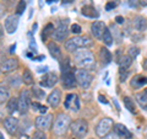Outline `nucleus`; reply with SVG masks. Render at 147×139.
I'll return each mask as SVG.
<instances>
[{"mask_svg":"<svg viewBox=\"0 0 147 139\" xmlns=\"http://www.w3.org/2000/svg\"><path fill=\"white\" fill-rule=\"evenodd\" d=\"M75 62L79 67H81L82 69H90L92 67H94V55L92 52L87 50L85 48H82L80 50H77L75 53Z\"/></svg>","mask_w":147,"mask_h":139,"instance_id":"nucleus-1","label":"nucleus"},{"mask_svg":"<svg viewBox=\"0 0 147 139\" xmlns=\"http://www.w3.org/2000/svg\"><path fill=\"white\" fill-rule=\"evenodd\" d=\"M71 124V117L66 113H60L58 114V117L55 118L54 121V124H53V132L54 134H57V136H61L64 134L67 128L70 127Z\"/></svg>","mask_w":147,"mask_h":139,"instance_id":"nucleus-2","label":"nucleus"},{"mask_svg":"<svg viewBox=\"0 0 147 139\" xmlns=\"http://www.w3.org/2000/svg\"><path fill=\"white\" fill-rule=\"evenodd\" d=\"M71 133L74 137L76 138H84L87 132H88V123H87L85 119H76V121H74L71 124Z\"/></svg>","mask_w":147,"mask_h":139,"instance_id":"nucleus-3","label":"nucleus"},{"mask_svg":"<svg viewBox=\"0 0 147 139\" xmlns=\"http://www.w3.org/2000/svg\"><path fill=\"white\" fill-rule=\"evenodd\" d=\"M75 76H76V81H77V84H79L81 87H88L91 85V82L92 80H93V75L87 70V69H79V70H76V74H75Z\"/></svg>","mask_w":147,"mask_h":139,"instance_id":"nucleus-4","label":"nucleus"},{"mask_svg":"<svg viewBox=\"0 0 147 139\" xmlns=\"http://www.w3.org/2000/svg\"><path fill=\"white\" fill-rule=\"evenodd\" d=\"M113 127V119L112 118H102L100 121L98 122V124L96 126V134H97L98 137L103 138L105 137L108 133H110V129Z\"/></svg>","mask_w":147,"mask_h":139,"instance_id":"nucleus-5","label":"nucleus"},{"mask_svg":"<svg viewBox=\"0 0 147 139\" xmlns=\"http://www.w3.org/2000/svg\"><path fill=\"white\" fill-rule=\"evenodd\" d=\"M31 105V95L28 90L21 91L20 97H18V111L20 113H26Z\"/></svg>","mask_w":147,"mask_h":139,"instance_id":"nucleus-6","label":"nucleus"},{"mask_svg":"<svg viewBox=\"0 0 147 139\" xmlns=\"http://www.w3.org/2000/svg\"><path fill=\"white\" fill-rule=\"evenodd\" d=\"M52 122H53V116L52 114H40L36 118V127L40 129V131H47L52 127Z\"/></svg>","mask_w":147,"mask_h":139,"instance_id":"nucleus-7","label":"nucleus"},{"mask_svg":"<svg viewBox=\"0 0 147 139\" xmlns=\"http://www.w3.org/2000/svg\"><path fill=\"white\" fill-rule=\"evenodd\" d=\"M66 110L70 111H79L80 110V99L76 94H67L65 97V102H64Z\"/></svg>","mask_w":147,"mask_h":139,"instance_id":"nucleus-8","label":"nucleus"},{"mask_svg":"<svg viewBox=\"0 0 147 139\" xmlns=\"http://www.w3.org/2000/svg\"><path fill=\"white\" fill-rule=\"evenodd\" d=\"M67 33H69V30H67V24H66V21L64 22V21H60L58 24V27L54 30V38L59 41V42H63L64 40H66V37H67Z\"/></svg>","mask_w":147,"mask_h":139,"instance_id":"nucleus-9","label":"nucleus"},{"mask_svg":"<svg viewBox=\"0 0 147 139\" xmlns=\"http://www.w3.org/2000/svg\"><path fill=\"white\" fill-rule=\"evenodd\" d=\"M18 16L17 15H9L6 18H5V31L7 33H13V32H16L17 30V26H18Z\"/></svg>","mask_w":147,"mask_h":139,"instance_id":"nucleus-10","label":"nucleus"},{"mask_svg":"<svg viewBox=\"0 0 147 139\" xmlns=\"http://www.w3.org/2000/svg\"><path fill=\"white\" fill-rule=\"evenodd\" d=\"M72 43L75 44V47L79 49V48H86V47H90L92 46V40L87 36H77V37H74L71 38Z\"/></svg>","mask_w":147,"mask_h":139,"instance_id":"nucleus-11","label":"nucleus"},{"mask_svg":"<svg viewBox=\"0 0 147 139\" xmlns=\"http://www.w3.org/2000/svg\"><path fill=\"white\" fill-rule=\"evenodd\" d=\"M61 80H63L64 86H66V87H74V86L77 84L76 76L74 75V73H72L71 70H69V72H63Z\"/></svg>","mask_w":147,"mask_h":139,"instance_id":"nucleus-12","label":"nucleus"},{"mask_svg":"<svg viewBox=\"0 0 147 139\" xmlns=\"http://www.w3.org/2000/svg\"><path fill=\"white\" fill-rule=\"evenodd\" d=\"M105 29H107V27H105L104 22L94 21L93 24H92V26H91V32H92V35H93L96 38H102L103 32H104Z\"/></svg>","mask_w":147,"mask_h":139,"instance_id":"nucleus-13","label":"nucleus"},{"mask_svg":"<svg viewBox=\"0 0 147 139\" xmlns=\"http://www.w3.org/2000/svg\"><path fill=\"white\" fill-rule=\"evenodd\" d=\"M58 82V76L55 73H47L42 78L40 85L44 87H53L55 84Z\"/></svg>","mask_w":147,"mask_h":139,"instance_id":"nucleus-14","label":"nucleus"},{"mask_svg":"<svg viewBox=\"0 0 147 139\" xmlns=\"http://www.w3.org/2000/svg\"><path fill=\"white\" fill-rule=\"evenodd\" d=\"M60 100H61V91L58 90V89H54L49 94L47 101H48V104L52 106V107H58L59 104H60Z\"/></svg>","mask_w":147,"mask_h":139,"instance_id":"nucleus-15","label":"nucleus"},{"mask_svg":"<svg viewBox=\"0 0 147 139\" xmlns=\"http://www.w3.org/2000/svg\"><path fill=\"white\" fill-rule=\"evenodd\" d=\"M114 132H115L120 138H124V139H131L132 138V133L121 123H117L115 126H114Z\"/></svg>","mask_w":147,"mask_h":139,"instance_id":"nucleus-16","label":"nucleus"},{"mask_svg":"<svg viewBox=\"0 0 147 139\" xmlns=\"http://www.w3.org/2000/svg\"><path fill=\"white\" fill-rule=\"evenodd\" d=\"M17 126H18V121L15 117H7L4 121V127H5L6 132L10 134H13L17 131Z\"/></svg>","mask_w":147,"mask_h":139,"instance_id":"nucleus-17","label":"nucleus"},{"mask_svg":"<svg viewBox=\"0 0 147 139\" xmlns=\"http://www.w3.org/2000/svg\"><path fill=\"white\" fill-rule=\"evenodd\" d=\"M18 65V63L15 58H9L6 59V61H4L3 64H1V70L4 73H9V72H12V70H15V69L17 68Z\"/></svg>","mask_w":147,"mask_h":139,"instance_id":"nucleus-18","label":"nucleus"},{"mask_svg":"<svg viewBox=\"0 0 147 139\" xmlns=\"http://www.w3.org/2000/svg\"><path fill=\"white\" fill-rule=\"evenodd\" d=\"M146 84H147V78L142 75H136L131 80V86L135 87V89H140V87L145 86Z\"/></svg>","mask_w":147,"mask_h":139,"instance_id":"nucleus-19","label":"nucleus"},{"mask_svg":"<svg viewBox=\"0 0 147 139\" xmlns=\"http://www.w3.org/2000/svg\"><path fill=\"white\" fill-rule=\"evenodd\" d=\"M82 15H85L87 17H91V18H97L99 16V14L97 12V10L93 7V6H90V5H86V6H82Z\"/></svg>","mask_w":147,"mask_h":139,"instance_id":"nucleus-20","label":"nucleus"},{"mask_svg":"<svg viewBox=\"0 0 147 139\" xmlns=\"http://www.w3.org/2000/svg\"><path fill=\"white\" fill-rule=\"evenodd\" d=\"M134 26L137 31H146L147 29V21L146 18H144L142 16H136L134 18Z\"/></svg>","mask_w":147,"mask_h":139,"instance_id":"nucleus-21","label":"nucleus"},{"mask_svg":"<svg viewBox=\"0 0 147 139\" xmlns=\"http://www.w3.org/2000/svg\"><path fill=\"white\" fill-rule=\"evenodd\" d=\"M135 99L142 108L147 110V89L145 91H142V92H137V94L135 95Z\"/></svg>","mask_w":147,"mask_h":139,"instance_id":"nucleus-22","label":"nucleus"},{"mask_svg":"<svg viewBox=\"0 0 147 139\" xmlns=\"http://www.w3.org/2000/svg\"><path fill=\"white\" fill-rule=\"evenodd\" d=\"M99 54H100V61H102L103 65H107V64L112 62V54H110V52L107 48H104V47L100 48Z\"/></svg>","mask_w":147,"mask_h":139,"instance_id":"nucleus-23","label":"nucleus"},{"mask_svg":"<svg viewBox=\"0 0 147 139\" xmlns=\"http://www.w3.org/2000/svg\"><path fill=\"white\" fill-rule=\"evenodd\" d=\"M48 49H49L50 54H52V57H54L55 59H59L61 57V50L57 43H54V42L48 43Z\"/></svg>","mask_w":147,"mask_h":139,"instance_id":"nucleus-24","label":"nucleus"},{"mask_svg":"<svg viewBox=\"0 0 147 139\" xmlns=\"http://www.w3.org/2000/svg\"><path fill=\"white\" fill-rule=\"evenodd\" d=\"M6 108L10 113H13L16 110H18V99L16 97H11V99L7 100V104H6Z\"/></svg>","mask_w":147,"mask_h":139,"instance_id":"nucleus-25","label":"nucleus"},{"mask_svg":"<svg viewBox=\"0 0 147 139\" xmlns=\"http://www.w3.org/2000/svg\"><path fill=\"white\" fill-rule=\"evenodd\" d=\"M6 100H9V90L5 86V84L0 82V105L4 104Z\"/></svg>","mask_w":147,"mask_h":139,"instance_id":"nucleus-26","label":"nucleus"},{"mask_svg":"<svg viewBox=\"0 0 147 139\" xmlns=\"http://www.w3.org/2000/svg\"><path fill=\"white\" fill-rule=\"evenodd\" d=\"M22 81H24L26 85H32V84L34 82V80H33V75H32L31 70L26 69V70L24 72V74H22Z\"/></svg>","mask_w":147,"mask_h":139,"instance_id":"nucleus-27","label":"nucleus"},{"mask_svg":"<svg viewBox=\"0 0 147 139\" xmlns=\"http://www.w3.org/2000/svg\"><path fill=\"white\" fill-rule=\"evenodd\" d=\"M124 105H125L126 110H129V111H130V112H132V113H136L135 104H134V101H132L130 97H127V96L124 97Z\"/></svg>","mask_w":147,"mask_h":139,"instance_id":"nucleus-28","label":"nucleus"},{"mask_svg":"<svg viewBox=\"0 0 147 139\" xmlns=\"http://www.w3.org/2000/svg\"><path fill=\"white\" fill-rule=\"evenodd\" d=\"M102 40H103V42L107 44V46H112V44H113V36H112V32H110L108 29L104 30L103 36H102Z\"/></svg>","mask_w":147,"mask_h":139,"instance_id":"nucleus-29","label":"nucleus"},{"mask_svg":"<svg viewBox=\"0 0 147 139\" xmlns=\"http://www.w3.org/2000/svg\"><path fill=\"white\" fill-rule=\"evenodd\" d=\"M131 63H132V58L130 55H123L120 58V68L126 69L131 65Z\"/></svg>","mask_w":147,"mask_h":139,"instance_id":"nucleus-30","label":"nucleus"},{"mask_svg":"<svg viewBox=\"0 0 147 139\" xmlns=\"http://www.w3.org/2000/svg\"><path fill=\"white\" fill-rule=\"evenodd\" d=\"M54 33V26L53 24H48L47 26H45V29H44V32H43V40H47L48 38V36L50 35H53Z\"/></svg>","mask_w":147,"mask_h":139,"instance_id":"nucleus-31","label":"nucleus"},{"mask_svg":"<svg viewBox=\"0 0 147 139\" xmlns=\"http://www.w3.org/2000/svg\"><path fill=\"white\" fill-rule=\"evenodd\" d=\"M25 9H26V1H25V0H20L18 4H17V6H16V14H17V15L24 14Z\"/></svg>","mask_w":147,"mask_h":139,"instance_id":"nucleus-32","label":"nucleus"},{"mask_svg":"<svg viewBox=\"0 0 147 139\" xmlns=\"http://www.w3.org/2000/svg\"><path fill=\"white\" fill-rule=\"evenodd\" d=\"M9 82H10V85L12 86V87H17L18 85L21 84V81H20V76L18 75H13V76H11V78H9Z\"/></svg>","mask_w":147,"mask_h":139,"instance_id":"nucleus-33","label":"nucleus"},{"mask_svg":"<svg viewBox=\"0 0 147 139\" xmlns=\"http://www.w3.org/2000/svg\"><path fill=\"white\" fill-rule=\"evenodd\" d=\"M32 92H33L34 97H37V99H43L44 95H45L44 90H40L39 87H33V89H32Z\"/></svg>","mask_w":147,"mask_h":139,"instance_id":"nucleus-34","label":"nucleus"},{"mask_svg":"<svg viewBox=\"0 0 147 139\" xmlns=\"http://www.w3.org/2000/svg\"><path fill=\"white\" fill-rule=\"evenodd\" d=\"M65 48H66V50L67 52H75V50H77V48L75 47V44L72 43V41L71 40H67L66 42H65Z\"/></svg>","mask_w":147,"mask_h":139,"instance_id":"nucleus-35","label":"nucleus"},{"mask_svg":"<svg viewBox=\"0 0 147 139\" xmlns=\"http://www.w3.org/2000/svg\"><path fill=\"white\" fill-rule=\"evenodd\" d=\"M32 139H47V136H45V133L43 131H37L32 136Z\"/></svg>","mask_w":147,"mask_h":139,"instance_id":"nucleus-36","label":"nucleus"},{"mask_svg":"<svg viewBox=\"0 0 147 139\" xmlns=\"http://www.w3.org/2000/svg\"><path fill=\"white\" fill-rule=\"evenodd\" d=\"M119 75H120V81H125L126 80V78L129 75V73L126 69H124V68H120V70H119Z\"/></svg>","mask_w":147,"mask_h":139,"instance_id":"nucleus-37","label":"nucleus"},{"mask_svg":"<svg viewBox=\"0 0 147 139\" xmlns=\"http://www.w3.org/2000/svg\"><path fill=\"white\" fill-rule=\"evenodd\" d=\"M81 31H82V30H81V26H80V25H77V24H74V25L71 26V32H72V33H75V35H79Z\"/></svg>","mask_w":147,"mask_h":139,"instance_id":"nucleus-38","label":"nucleus"},{"mask_svg":"<svg viewBox=\"0 0 147 139\" xmlns=\"http://www.w3.org/2000/svg\"><path fill=\"white\" fill-rule=\"evenodd\" d=\"M129 54H130L131 58H135L137 54H139V48L137 47H131L130 49H129Z\"/></svg>","mask_w":147,"mask_h":139,"instance_id":"nucleus-39","label":"nucleus"},{"mask_svg":"<svg viewBox=\"0 0 147 139\" xmlns=\"http://www.w3.org/2000/svg\"><path fill=\"white\" fill-rule=\"evenodd\" d=\"M105 139H120V137H119L115 132H110L105 136Z\"/></svg>","mask_w":147,"mask_h":139,"instance_id":"nucleus-40","label":"nucleus"},{"mask_svg":"<svg viewBox=\"0 0 147 139\" xmlns=\"http://www.w3.org/2000/svg\"><path fill=\"white\" fill-rule=\"evenodd\" d=\"M115 6H117V3L115 1H109L107 5H105V10L109 11V10H112V9H114Z\"/></svg>","mask_w":147,"mask_h":139,"instance_id":"nucleus-41","label":"nucleus"},{"mask_svg":"<svg viewBox=\"0 0 147 139\" xmlns=\"http://www.w3.org/2000/svg\"><path fill=\"white\" fill-rule=\"evenodd\" d=\"M115 21H117V24H118V25H123L125 20H124V17H123V16H117V17H115Z\"/></svg>","mask_w":147,"mask_h":139,"instance_id":"nucleus-42","label":"nucleus"},{"mask_svg":"<svg viewBox=\"0 0 147 139\" xmlns=\"http://www.w3.org/2000/svg\"><path fill=\"white\" fill-rule=\"evenodd\" d=\"M39 107H40V105L38 102H33V104H32V108H33V111H39Z\"/></svg>","mask_w":147,"mask_h":139,"instance_id":"nucleus-43","label":"nucleus"},{"mask_svg":"<svg viewBox=\"0 0 147 139\" xmlns=\"http://www.w3.org/2000/svg\"><path fill=\"white\" fill-rule=\"evenodd\" d=\"M47 107H45V106H42V105H40V107H39V112L40 113H42V114H45V113H47Z\"/></svg>","mask_w":147,"mask_h":139,"instance_id":"nucleus-44","label":"nucleus"},{"mask_svg":"<svg viewBox=\"0 0 147 139\" xmlns=\"http://www.w3.org/2000/svg\"><path fill=\"white\" fill-rule=\"evenodd\" d=\"M98 99H99V101H100V102H102V104H108V101H107V99H105L104 96L99 95V96H98Z\"/></svg>","mask_w":147,"mask_h":139,"instance_id":"nucleus-45","label":"nucleus"},{"mask_svg":"<svg viewBox=\"0 0 147 139\" xmlns=\"http://www.w3.org/2000/svg\"><path fill=\"white\" fill-rule=\"evenodd\" d=\"M136 0H129V5H130V6H132V7H135L136 6Z\"/></svg>","mask_w":147,"mask_h":139,"instance_id":"nucleus-46","label":"nucleus"},{"mask_svg":"<svg viewBox=\"0 0 147 139\" xmlns=\"http://www.w3.org/2000/svg\"><path fill=\"white\" fill-rule=\"evenodd\" d=\"M139 3L141 4L142 6H146L147 5V0H139Z\"/></svg>","mask_w":147,"mask_h":139,"instance_id":"nucleus-47","label":"nucleus"},{"mask_svg":"<svg viewBox=\"0 0 147 139\" xmlns=\"http://www.w3.org/2000/svg\"><path fill=\"white\" fill-rule=\"evenodd\" d=\"M142 67H144V69L147 72V59H145V61H144V63H142Z\"/></svg>","mask_w":147,"mask_h":139,"instance_id":"nucleus-48","label":"nucleus"},{"mask_svg":"<svg viewBox=\"0 0 147 139\" xmlns=\"http://www.w3.org/2000/svg\"><path fill=\"white\" fill-rule=\"evenodd\" d=\"M15 49H16V44H12L10 47V53H13L15 52Z\"/></svg>","mask_w":147,"mask_h":139,"instance_id":"nucleus-49","label":"nucleus"},{"mask_svg":"<svg viewBox=\"0 0 147 139\" xmlns=\"http://www.w3.org/2000/svg\"><path fill=\"white\" fill-rule=\"evenodd\" d=\"M38 72H39V73H43V72H47V67H44V68H38Z\"/></svg>","mask_w":147,"mask_h":139,"instance_id":"nucleus-50","label":"nucleus"},{"mask_svg":"<svg viewBox=\"0 0 147 139\" xmlns=\"http://www.w3.org/2000/svg\"><path fill=\"white\" fill-rule=\"evenodd\" d=\"M61 1H63V3H66V4H69V3H72L74 0H61Z\"/></svg>","mask_w":147,"mask_h":139,"instance_id":"nucleus-51","label":"nucleus"},{"mask_svg":"<svg viewBox=\"0 0 147 139\" xmlns=\"http://www.w3.org/2000/svg\"><path fill=\"white\" fill-rule=\"evenodd\" d=\"M53 1H55V0H47V3H48V4H52Z\"/></svg>","mask_w":147,"mask_h":139,"instance_id":"nucleus-52","label":"nucleus"},{"mask_svg":"<svg viewBox=\"0 0 147 139\" xmlns=\"http://www.w3.org/2000/svg\"><path fill=\"white\" fill-rule=\"evenodd\" d=\"M0 139H4V137H3V134H1V132H0Z\"/></svg>","mask_w":147,"mask_h":139,"instance_id":"nucleus-53","label":"nucleus"},{"mask_svg":"<svg viewBox=\"0 0 147 139\" xmlns=\"http://www.w3.org/2000/svg\"><path fill=\"white\" fill-rule=\"evenodd\" d=\"M3 36V31H1V29H0V37Z\"/></svg>","mask_w":147,"mask_h":139,"instance_id":"nucleus-54","label":"nucleus"},{"mask_svg":"<svg viewBox=\"0 0 147 139\" xmlns=\"http://www.w3.org/2000/svg\"><path fill=\"white\" fill-rule=\"evenodd\" d=\"M114 1H117V0H114Z\"/></svg>","mask_w":147,"mask_h":139,"instance_id":"nucleus-55","label":"nucleus"},{"mask_svg":"<svg viewBox=\"0 0 147 139\" xmlns=\"http://www.w3.org/2000/svg\"><path fill=\"white\" fill-rule=\"evenodd\" d=\"M0 70H1V69H0Z\"/></svg>","mask_w":147,"mask_h":139,"instance_id":"nucleus-56","label":"nucleus"}]
</instances>
